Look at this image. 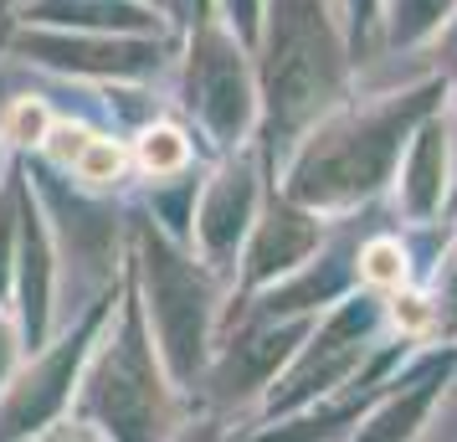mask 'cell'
<instances>
[{"label":"cell","mask_w":457,"mask_h":442,"mask_svg":"<svg viewBox=\"0 0 457 442\" xmlns=\"http://www.w3.org/2000/svg\"><path fill=\"white\" fill-rule=\"evenodd\" d=\"M129 165V154L113 139H93V145L83 149V160H78V175H83L87 186H108V180H119Z\"/></svg>","instance_id":"4"},{"label":"cell","mask_w":457,"mask_h":442,"mask_svg":"<svg viewBox=\"0 0 457 442\" xmlns=\"http://www.w3.org/2000/svg\"><path fill=\"white\" fill-rule=\"evenodd\" d=\"M391 319H395V329L416 335V329H427V324H432V309H427V298H421V294H401V298H395V309H391Z\"/></svg>","instance_id":"6"},{"label":"cell","mask_w":457,"mask_h":442,"mask_svg":"<svg viewBox=\"0 0 457 442\" xmlns=\"http://www.w3.org/2000/svg\"><path fill=\"white\" fill-rule=\"evenodd\" d=\"M46 134H52V113L37 98H21L5 113V139L11 145H46Z\"/></svg>","instance_id":"3"},{"label":"cell","mask_w":457,"mask_h":442,"mask_svg":"<svg viewBox=\"0 0 457 442\" xmlns=\"http://www.w3.org/2000/svg\"><path fill=\"white\" fill-rule=\"evenodd\" d=\"M360 273H365V283H375V288H401V283H406V257H401L395 242H370L365 257H360Z\"/></svg>","instance_id":"2"},{"label":"cell","mask_w":457,"mask_h":442,"mask_svg":"<svg viewBox=\"0 0 457 442\" xmlns=\"http://www.w3.org/2000/svg\"><path fill=\"white\" fill-rule=\"evenodd\" d=\"M139 165L149 170V175H170V170H180L190 160V145L180 129H145L139 134Z\"/></svg>","instance_id":"1"},{"label":"cell","mask_w":457,"mask_h":442,"mask_svg":"<svg viewBox=\"0 0 457 442\" xmlns=\"http://www.w3.org/2000/svg\"><path fill=\"white\" fill-rule=\"evenodd\" d=\"M87 145H93V134H87L83 124H52V134H46L52 160H62V165H78Z\"/></svg>","instance_id":"5"}]
</instances>
